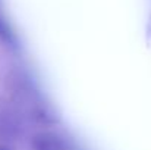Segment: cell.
I'll return each instance as SVG.
<instances>
[{
  "instance_id": "6da1fadb",
  "label": "cell",
  "mask_w": 151,
  "mask_h": 150,
  "mask_svg": "<svg viewBox=\"0 0 151 150\" xmlns=\"http://www.w3.org/2000/svg\"><path fill=\"white\" fill-rule=\"evenodd\" d=\"M0 40L4 41V43H12L13 41L12 30H10L9 24L4 21V18L1 16V13H0Z\"/></svg>"
},
{
  "instance_id": "7a4b0ae2",
  "label": "cell",
  "mask_w": 151,
  "mask_h": 150,
  "mask_svg": "<svg viewBox=\"0 0 151 150\" xmlns=\"http://www.w3.org/2000/svg\"><path fill=\"white\" fill-rule=\"evenodd\" d=\"M0 150H1V149H0Z\"/></svg>"
}]
</instances>
